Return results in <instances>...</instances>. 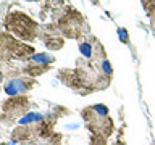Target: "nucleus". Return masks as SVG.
<instances>
[{"mask_svg":"<svg viewBox=\"0 0 155 145\" xmlns=\"http://www.w3.org/2000/svg\"><path fill=\"white\" fill-rule=\"evenodd\" d=\"M87 127L91 130L92 145H105L107 137L113 132V121L108 116V108L105 105H92L81 111Z\"/></svg>","mask_w":155,"mask_h":145,"instance_id":"1","label":"nucleus"},{"mask_svg":"<svg viewBox=\"0 0 155 145\" xmlns=\"http://www.w3.org/2000/svg\"><path fill=\"white\" fill-rule=\"evenodd\" d=\"M3 26L12 31L13 34H16L19 39L31 42L39 36V24L34 21L32 18H29L28 14H24L21 11H13L10 13L3 21Z\"/></svg>","mask_w":155,"mask_h":145,"instance_id":"2","label":"nucleus"},{"mask_svg":"<svg viewBox=\"0 0 155 145\" xmlns=\"http://www.w3.org/2000/svg\"><path fill=\"white\" fill-rule=\"evenodd\" d=\"M34 55L31 45L15 40L8 34H0V63H8L10 60H24Z\"/></svg>","mask_w":155,"mask_h":145,"instance_id":"3","label":"nucleus"},{"mask_svg":"<svg viewBox=\"0 0 155 145\" xmlns=\"http://www.w3.org/2000/svg\"><path fill=\"white\" fill-rule=\"evenodd\" d=\"M2 111L5 114L12 116V118H18V116H24L29 111V100L24 95L12 97V98L5 100L2 103Z\"/></svg>","mask_w":155,"mask_h":145,"instance_id":"4","label":"nucleus"},{"mask_svg":"<svg viewBox=\"0 0 155 145\" xmlns=\"http://www.w3.org/2000/svg\"><path fill=\"white\" fill-rule=\"evenodd\" d=\"M34 84H36V81L32 77H12L5 82L3 90L10 97H18L29 92L34 87Z\"/></svg>","mask_w":155,"mask_h":145,"instance_id":"5","label":"nucleus"},{"mask_svg":"<svg viewBox=\"0 0 155 145\" xmlns=\"http://www.w3.org/2000/svg\"><path fill=\"white\" fill-rule=\"evenodd\" d=\"M24 74H28V76H32V77H36L39 74H44L45 71H48V66H42V65H36V63H31L29 61L28 65H24L23 66V69H21Z\"/></svg>","mask_w":155,"mask_h":145,"instance_id":"6","label":"nucleus"},{"mask_svg":"<svg viewBox=\"0 0 155 145\" xmlns=\"http://www.w3.org/2000/svg\"><path fill=\"white\" fill-rule=\"evenodd\" d=\"M29 61L36 63V65H42V66H50L52 63H55V56L48 55V53H34L29 58Z\"/></svg>","mask_w":155,"mask_h":145,"instance_id":"7","label":"nucleus"},{"mask_svg":"<svg viewBox=\"0 0 155 145\" xmlns=\"http://www.w3.org/2000/svg\"><path fill=\"white\" fill-rule=\"evenodd\" d=\"M45 119V116L41 113H28L23 116V119H19V124L21 126H32V124H39Z\"/></svg>","mask_w":155,"mask_h":145,"instance_id":"8","label":"nucleus"},{"mask_svg":"<svg viewBox=\"0 0 155 145\" xmlns=\"http://www.w3.org/2000/svg\"><path fill=\"white\" fill-rule=\"evenodd\" d=\"M44 39V44H45L47 48L50 50H60V48L65 45V40L61 37H53V36H47V37H42Z\"/></svg>","mask_w":155,"mask_h":145,"instance_id":"9","label":"nucleus"},{"mask_svg":"<svg viewBox=\"0 0 155 145\" xmlns=\"http://www.w3.org/2000/svg\"><path fill=\"white\" fill-rule=\"evenodd\" d=\"M142 7L149 16H155V0H142Z\"/></svg>","mask_w":155,"mask_h":145,"instance_id":"10","label":"nucleus"},{"mask_svg":"<svg viewBox=\"0 0 155 145\" xmlns=\"http://www.w3.org/2000/svg\"><path fill=\"white\" fill-rule=\"evenodd\" d=\"M118 36H120V40L123 42V44H128L129 42V36H128V32H126L124 27H120L118 29Z\"/></svg>","mask_w":155,"mask_h":145,"instance_id":"11","label":"nucleus"},{"mask_svg":"<svg viewBox=\"0 0 155 145\" xmlns=\"http://www.w3.org/2000/svg\"><path fill=\"white\" fill-rule=\"evenodd\" d=\"M2 81H3V72L0 71V84H2Z\"/></svg>","mask_w":155,"mask_h":145,"instance_id":"12","label":"nucleus"},{"mask_svg":"<svg viewBox=\"0 0 155 145\" xmlns=\"http://www.w3.org/2000/svg\"><path fill=\"white\" fill-rule=\"evenodd\" d=\"M28 2H39V0H28Z\"/></svg>","mask_w":155,"mask_h":145,"instance_id":"13","label":"nucleus"},{"mask_svg":"<svg viewBox=\"0 0 155 145\" xmlns=\"http://www.w3.org/2000/svg\"><path fill=\"white\" fill-rule=\"evenodd\" d=\"M0 145H7V143H0Z\"/></svg>","mask_w":155,"mask_h":145,"instance_id":"14","label":"nucleus"}]
</instances>
